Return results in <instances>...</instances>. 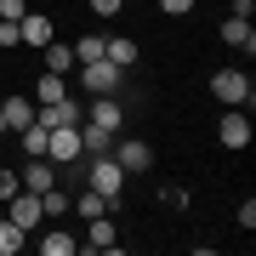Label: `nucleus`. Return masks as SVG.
Instances as JSON below:
<instances>
[{
  "label": "nucleus",
  "instance_id": "f257e3e1",
  "mask_svg": "<svg viewBox=\"0 0 256 256\" xmlns=\"http://www.w3.org/2000/svg\"><path fill=\"white\" fill-rule=\"evenodd\" d=\"M210 97L228 102V108H245V114H250V102H256V80H250L245 68H216V74H210Z\"/></svg>",
  "mask_w": 256,
  "mask_h": 256
},
{
  "label": "nucleus",
  "instance_id": "f03ea898",
  "mask_svg": "<svg viewBox=\"0 0 256 256\" xmlns=\"http://www.w3.org/2000/svg\"><path fill=\"white\" fill-rule=\"evenodd\" d=\"M86 176H92V188L108 200V210L120 205V188H126V165H120L114 154H92L86 160Z\"/></svg>",
  "mask_w": 256,
  "mask_h": 256
},
{
  "label": "nucleus",
  "instance_id": "7ed1b4c3",
  "mask_svg": "<svg viewBox=\"0 0 256 256\" xmlns=\"http://www.w3.org/2000/svg\"><path fill=\"white\" fill-rule=\"evenodd\" d=\"M46 160H52V165H80V160H86L80 126H57V131H46Z\"/></svg>",
  "mask_w": 256,
  "mask_h": 256
},
{
  "label": "nucleus",
  "instance_id": "20e7f679",
  "mask_svg": "<svg viewBox=\"0 0 256 256\" xmlns=\"http://www.w3.org/2000/svg\"><path fill=\"white\" fill-rule=\"evenodd\" d=\"M120 74H126V68H114L108 63V57H97V63H80V86H86V92H92V97H102V92H120Z\"/></svg>",
  "mask_w": 256,
  "mask_h": 256
},
{
  "label": "nucleus",
  "instance_id": "39448f33",
  "mask_svg": "<svg viewBox=\"0 0 256 256\" xmlns=\"http://www.w3.org/2000/svg\"><path fill=\"white\" fill-rule=\"evenodd\" d=\"M6 216L18 222L23 234H34L40 222H46V210H40V194H28V188H18V194H12V200H6Z\"/></svg>",
  "mask_w": 256,
  "mask_h": 256
},
{
  "label": "nucleus",
  "instance_id": "423d86ee",
  "mask_svg": "<svg viewBox=\"0 0 256 256\" xmlns=\"http://www.w3.org/2000/svg\"><path fill=\"white\" fill-rule=\"evenodd\" d=\"M80 120H86V108H80V102H34V126H46V131H57V126H80Z\"/></svg>",
  "mask_w": 256,
  "mask_h": 256
},
{
  "label": "nucleus",
  "instance_id": "0eeeda50",
  "mask_svg": "<svg viewBox=\"0 0 256 256\" xmlns=\"http://www.w3.org/2000/svg\"><path fill=\"white\" fill-rule=\"evenodd\" d=\"M18 40H23V46H46V40H57V23L46 18V12H23V18H18Z\"/></svg>",
  "mask_w": 256,
  "mask_h": 256
},
{
  "label": "nucleus",
  "instance_id": "6e6552de",
  "mask_svg": "<svg viewBox=\"0 0 256 256\" xmlns=\"http://www.w3.org/2000/svg\"><path fill=\"white\" fill-rule=\"evenodd\" d=\"M216 142L222 148H250V114L245 108H228L222 126H216Z\"/></svg>",
  "mask_w": 256,
  "mask_h": 256
},
{
  "label": "nucleus",
  "instance_id": "1a4fd4ad",
  "mask_svg": "<svg viewBox=\"0 0 256 256\" xmlns=\"http://www.w3.org/2000/svg\"><path fill=\"white\" fill-rule=\"evenodd\" d=\"M80 250H120V234H114L108 210H102V216H86V239H80Z\"/></svg>",
  "mask_w": 256,
  "mask_h": 256
},
{
  "label": "nucleus",
  "instance_id": "9d476101",
  "mask_svg": "<svg viewBox=\"0 0 256 256\" xmlns=\"http://www.w3.org/2000/svg\"><path fill=\"white\" fill-rule=\"evenodd\" d=\"M108 154L126 165V176H137V171H148V165H154V148H148V142H137V137H126L120 148H108Z\"/></svg>",
  "mask_w": 256,
  "mask_h": 256
},
{
  "label": "nucleus",
  "instance_id": "9b49d317",
  "mask_svg": "<svg viewBox=\"0 0 256 256\" xmlns=\"http://www.w3.org/2000/svg\"><path fill=\"white\" fill-rule=\"evenodd\" d=\"M18 176H23V188H28V194H46V188L57 182V165H52L46 154H34V160H23V171H18Z\"/></svg>",
  "mask_w": 256,
  "mask_h": 256
},
{
  "label": "nucleus",
  "instance_id": "f8f14e48",
  "mask_svg": "<svg viewBox=\"0 0 256 256\" xmlns=\"http://www.w3.org/2000/svg\"><path fill=\"white\" fill-rule=\"evenodd\" d=\"M86 120H92V126H102V131L114 137V131L126 126V108H120V102H114L108 92H102V97H92V108H86Z\"/></svg>",
  "mask_w": 256,
  "mask_h": 256
},
{
  "label": "nucleus",
  "instance_id": "ddd939ff",
  "mask_svg": "<svg viewBox=\"0 0 256 256\" xmlns=\"http://www.w3.org/2000/svg\"><path fill=\"white\" fill-rule=\"evenodd\" d=\"M23 126H34V102L28 97H6L0 102V131H23Z\"/></svg>",
  "mask_w": 256,
  "mask_h": 256
},
{
  "label": "nucleus",
  "instance_id": "4468645a",
  "mask_svg": "<svg viewBox=\"0 0 256 256\" xmlns=\"http://www.w3.org/2000/svg\"><path fill=\"white\" fill-rule=\"evenodd\" d=\"M222 46H234V52H256V28H250V18H228L222 23Z\"/></svg>",
  "mask_w": 256,
  "mask_h": 256
},
{
  "label": "nucleus",
  "instance_id": "2eb2a0df",
  "mask_svg": "<svg viewBox=\"0 0 256 256\" xmlns=\"http://www.w3.org/2000/svg\"><path fill=\"white\" fill-rule=\"evenodd\" d=\"M102 57H108V63L114 68H137V40H131V34H114V40H102Z\"/></svg>",
  "mask_w": 256,
  "mask_h": 256
},
{
  "label": "nucleus",
  "instance_id": "dca6fc26",
  "mask_svg": "<svg viewBox=\"0 0 256 256\" xmlns=\"http://www.w3.org/2000/svg\"><path fill=\"white\" fill-rule=\"evenodd\" d=\"M40 57H46V74H68L74 68V46H63V40H46Z\"/></svg>",
  "mask_w": 256,
  "mask_h": 256
},
{
  "label": "nucleus",
  "instance_id": "f3484780",
  "mask_svg": "<svg viewBox=\"0 0 256 256\" xmlns=\"http://www.w3.org/2000/svg\"><path fill=\"white\" fill-rule=\"evenodd\" d=\"M40 250H46V256H74V250H80V239H74L68 228H52L46 239H40Z\"/></svg>",
  "mask_w": 256,
  "mask_h": 256
},
{
  "label": "nucleus",
  "instance_id": "a211bd4d",
  "mask_svg": "<svg viewBox=\"0 0 256 256\" xmlns=\"http://www.w3.org/2000/svg\"><path fill=\"white\" fill-rule=\"evenodd\" d=\"M63 97H68L63 74H40V86H34V102H63Z\"/></svg>",
  "mask_w": 256,
  "mask_h": 256
},
{
  "label": "nucleus",
  "instance_id": "6ab92c4d",
  "mask_svg": "<svg viewBox=\"0 0 256 256\" xmlns=\"http://www.w3.org/2000/svg\"><path fill=\"white\" fill-rule=\"evenodd\" d=\"M23 239H28V234L18 228V222L0 216V256H18V250H23Z\"/></svg>",
  "mask_w": 256,
  "mask_h": 256
},
{
  "label": "nucleus",
  "instance_id": "aec40b11",
  "mask_svg": "<svg viewBox=\"0 0 256 256\" xmlns=\"http://www.w3.org/2000/svg\"><path fill=\"white\" fill-rule=\"evenodd\" d=\"M40 210H46V216H68V194H63V182H52L46 194H40Z\"/></svg>",
  "mask_w": 256,
  "mask_h": 256
},
{
  "label": "nucleus",
  "instance_id": "412c9836",
  "mask_svg": "<svg viewBox=\"0 0 256 256\" xmlns=\"http://www.w3.org/2000/svg\"><path fill=\"white\" fill-rule=\"evenodd\" d=\"M18 142H23V154H28V160L46 154V126H23V131H18Z\"/></svg>",
  "mask_w": 256,
  "mask_h": 256
},
{
  "label": "nucleus",
  "instance_id": "4be33fe9",
  "mask_svg": "<svg viewBox=\"0 0 256 256\" xmlns=\"http://www.w3.org/2000/svg\"><path fill=\"white\" fill-rule=\"evenodd\" d=\"M102 57V34H80L74 40V63H97Z\"/></svg>",
  "mask_w": 256,
  "mask_h": 256
},
{
  "label": "nucleus",
  "instance_id": "5701e85b",
  "mask_svg": "<svg viewBox=\"0 0 256 256\" xmlns=\"http://www.w3.org/2000/svg\"><path fill=\"white\" fill-rule=\"evenodd\" d=\"M68 210H80V216H102V210H108V200L92 188V194H80V200H68Z\"/></svg>",
  "mask_w": 256,
  "mask_h": 256
},
{
  "label": "nucleus",
  "instance_id": "b1692460",
  "mask_svg": "<svg viewBox=\"0 0 256 256\" xmlns=\"http://www.w3.org/2000/svg\"><path fill=\"white\" fill-rule=\"evenodd\" d=\"M18 188H23V176L12 171V165H0V200H12V194H18Z\"/></svg>",
  "mask_w": 256,
  "mask_h": 256
},
{
  "label": "nucleus",
  "instance_id": "393cba45",
  "mask_svg": "<svg viewBox=\"0 0 256 256\" xmlns=\"http://www.w3.org/2000/svg\"><path fill=\"white\" fill-rule=\"evenodd\" d=\"M86 6H92V18H120L126 0H86Z\"/></svg>",
  "mask_w": 256,
  "mask_h": 256
},
{
  "label": "nucleus",
  "instance_id": "a878e982",
  "mask_svg": "<svg viewBox=\"0 0 256 256\" xmlns=\"http://www.w3.org/2000/svg\"><path fill=\"white\" fill-rule=\"evenodd\" d=\"M12 46H23V40H18V23L0 18V52H12Z\"/></svg>",
  "mask_w": 256,
  "mask_h": 256
},
{
  "label": "nucleus",
  "instance_id": "bb28decb",
  "mask_svg": "<svg viewBox=\"0 0 256 256\" xmlns=\"http://www.w3.org/2000/svg\"><path fill=\"white\" fill-rule=\"evenodd\" d=\"M160 12H165V18H188L194 0H160Z\"/></svg>",
  "mask_w": 256,
  "mask_h": 256
},
{
  "label": "nucleus",
  "instance_id": "cd10ccee",
  "mask_svg": "<svg viewBox=\"0 0 256 256\" xmlns=\"http://www.w3.org/2000/svg\"><path fill=\"white\" fill-rule=\"evenodd\" d=\"M239 228H245V234L256 228V200H245V205H239Z\"/></svg>",
  "mask_w": 256,
  "mask_h": 256
},
{
  "label": "nucleus",
  "instance_id": "c85d7f7f",
  "mask_svg": "<svg viewBox=\"0 0 256 256\" xmlns=\"http://www.w3.org/2000/svg\"><path fill=\"white\" fill-rule=\"evenodd\" d=\"M23 12H28V6H23V0H0V18H12V23H18V18H23Z\"/></svg>",
  "mask_w": 256,
  "mask_h": 256
},
{
  "label": "nucleus",
  "instance_id": "c756f323",
  "mask_svg": "<svg viewBox=\"0 0 256 256\" xmlns=\"http://www.w3.org/2000/svg\"><path fill=\"white\" fill-rule=\"evenodd\" d=\"M228 12H234V18H250V12H256V0H234Z\"/></svg>",
  "mask_w": 256,
  "mask_h": 256
},
{
  "label": "nucleus",
  "instance_id": "7c9ffc66",
  "mask_svg": "<svg viewBox=\"0 0 256 256\" xmlns=\"http://www.w3.org/2000/svg\"><path fill=\"white\" fill-rule=\"evenodd\" d=\"M0 216H6V200H0Z\"/></svg>",
  "mask_w": 256,
  "mask_h": 256
},
{
  "label": "nucleus",
  "instance_id": "2f4dec72",
  "mask_svg": "<svg viewBox=\"0 0 256 256\" xmlns=\"http://www.w3.org/2000/svg\"><path fill=\"white\" fill-rule=\"evenodd\" d=\"M0 137H6V131H0Z\"/></svg>",
  "mask_w": 256,
  "mask_h": 256
}]
</instances>
